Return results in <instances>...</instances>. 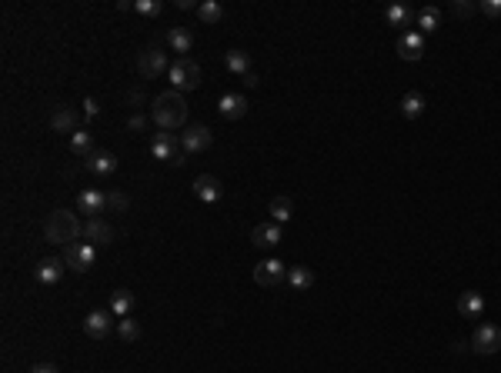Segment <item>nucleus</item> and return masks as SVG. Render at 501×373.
I'll list each match as a JSON object with an SVG mask.
<instances>
[{"mask_svg":"<svg viewBox=\"0 0 501 373\" xmlns=\"http://www.w3.org/2000/svg\"><path fill=\"white\" fill-rule=\"evenodd\" d=\"M151 117H154V124L161 131H184L188 127V100H184V93L177 90H164L154 97V104H151Z\"/></svg>","mask_w":501,"mask_h":373,"instance_id":"obj_1","label":"nucleus"},{"mask_svg":"<svg viewBox=\"0 0 501 373\" xmlns=\"http://www.w3.org/2000/svg\"><path fill=\"white\" fill-rule=\"evenodd\" d=\"M44 237L47 243H60V247H71L84 237V224L74 210H54L44 224Z\"/></svg>","mask_w":501,"mask_h":373,"instance_id":"obj_2","label":"nucleus"},{"mask_svg":"<svg viewBox=\"0 0 501 373\" xmlns=\"http://www.w3.org/2000/svg\"><path fill=\"white\" fill-rule=\"evenodd\" d=\"M167 77H171V90H177V93L197 90V87H201V67H197V60H191V57H177L171 64V70H167Z\"/></svg>","mask_w":501,"mask_h":373,"instance_id":"obj_3","label":"nucleus"},{"mask_svg":"<svg viewBox=\"0 0 501 373\" xmlns=\"http://www.w3.org/2000/svg\"><path fill=\"white\" fill-rule=\"evenodd\" d=\"M151 153H154V160H164V164H171V167H181L184 164V150H181V137H174V133L161 131L151 140Z\"/></svg>","mask_w":501,"mask_h":373,"instance_id":"obj_4","label":"nucleus"},{"mask_svg":"<svg viewBox=\"0 0 501 373\" xmlns=\"http://www.w3.org/2000/svg\"><path fill=\"white\" fill-rule=\"evenodd\" d=\"M471 350L475 354H482V356H491V354H498L501 350V327L498 323H478L475 327V334H471Z\"/></svg>","mask_w":501,"mask_h":373,"instance_id":"obj_5","label":"nucleus"},{"mask_svg":"<svg viewBox=\"0 0 501 373\" xmlns=\"http://www.w3.org/2000/svg\"><path fill=\"white\" fill-rule=\"evenodd\" d=\"M97 260V243H71L64 247V263L74 270V274H87Z\"/></svg>","mask_w":501,"mask_h":373,"instance_id":"obj_6","label":"nucleus"},{"mask_svg":"<svg viewBox=\"0 0 501 373\" xmlns=\"http://www.w3.org/2000/svg\"><path fill=\"white\" fill-rule=\"evenodd\" d=\"M164 70H171V67H167V57L161 54L157 47H147V50L137 54V74L144 77V80H154V77H161Z\"/></svg>","mask_w":501,"mask_h":373,"instance_id":"obj_7","label":"nucleus"},{"mask_svg":"<svg viewBox=\"0 0 501 373\" xmlns=\"http://www.w3.org/2000/svg\"><path fill=\"white\" fill-rule=\"evenodd\" d=\"M211 131L208 127H201V124H191V127H184L181 131V150L184 153H204V150L211 147Z\"/></svg>","mask_w":501,"mask_h":373,"instance_id":"obj_8","label":"nucleus"},{"mask_svg":"<svg viewBox=\"0 0 501 373\" xmlns=\"http://www.w3.org/2000/svg\"><path fill=\"white\" fill-rule=\"evenodd\" d=\"M284 277H288V267L281 260H261L254 267V283L257 287H277Z\"/></svg>","mask_w":501,"mask_h":373,"instance_id":"obj_9","label":"nucleus"},{"mask_svg":"<svg viewBox=\"0 0 501 373\" xmlns=\"http://www.w3.org/2000/svg\"><path fill=\"white\" fill-rule=\"evenodd\" d=\"M281 240H284L281 224H257L254 230H250V243H254L257 250H274Z\"/></svg>","mask_w":501,"mask_h":373,"instance_id":"obj_10","label":"nucleus"},{"mask_svg":"<svg viewBox=\"0 0 501 373\" xmlns=\"http://www.w3.org/2000/svg\"><path fill=\"white\" fill-rule=\"evenodd\" d=\"M114 314H107V310H91L87 317H84V334L94 336V340H104V336H111L114 330Z\"/></svg>","mask_w":501,"mask_h":373,"instance_id":"obj_11","label":"nucleus"},{"mask_svg":"<svg viewBox=\"0 0 501 373\" xmlns=\"http://www.w3.org/2000/svg\"><path fill=\"white\" fill-rule=\"evenodd\" d=\"M194 197H197V200H204V204H217V200L224 197V186H221V180H217V177H211V173H201V177L194 180Z\"/></svg>","mask_w":501,"mask_h":373,"instance_id":"obj_12","label":"nucleus"},{"mask_svg":"<svg viewBox=\"0 0 501 373\" xmlns=\"http://www.w3.org/2000/svg\"><path fill=\"white\" fill-rule=\"evenodd\" d=\"M64 270H67L64 257H44V260L37 263V270H34V277H37L40 283H47V287H54V283H60Z\"/></svg>","mask_w":501,"mask_h":373,"instance_id":"obj_13","label":"nucleus"},{"mask_svg":"<svg viewBox=\"0 0 501 373\" xmlns=\"http://www.w3.org/2000/svg\"><path fill=\"white\" fill-rule=\"evenodd\" d=\"M398 54H401V60H408V64L421 60L424 57V34L421 30H408L405 37L398 40Z\"/></svg>","mask_w":501,"mask_h":373,"instance_id":"obj_14","label":"nucleus"},{"mask_svg":"<svg viewBox=\"0 0 501 373\" xmlns=\"http://www.w3.org/2000/svg\"><path fill=\"white\" fill-rule=\"evenodd\" d=\"M217 111L224 120H241L244 113H248V97L244 93H224L221 100H217Z\"/></svg>","mask_w":501,"mask_h":373,"instance_id":"obj_15","label":"nucleus"},{"mask_svg":"<svg viewBox=\"0 0 501 373\" xmlns=\"http://www.w3.org/2000/svg\"><path fill=\"white\" fill-rule=\"evenodd\" d=\"M84 237H87L91 243L107 247V243H114V227L107 224V220H100V217H87V224H84Z\"/></svg>","mask_w":501,"mask_h":373,"instance_id":"obj_16","label":"nucleus"},{"mask_svg":"<svg viewBox=\"0 0 501 373\" xmlns=\"http://www.w3.org/2000/svg\"><path fill=\"white\" fill-rule=\"evenodd\" d=\"M84 167L91 170V173H97V177H111V173L117 170V157L111 153V150H94V153L87 157Z\"/></svg>","mask_w":501,"mask_h":373,"instance_id":"obj_17","label":"nucleus"},{"mask_svg":"<svg viewBox=\"0 0 501 373\" xmlns=\"http://www.w3.org/2000/svg\"><path fill=\"white\" fill-rule=\"evenodd\" d=\"M104 207H107V193H100V190H80V197H78L80 213H87V217H100Z\"/></svg>","mask_w":501,"mask_h":373,"instance_id":"obj_18","label":"nucleus"},{"mask_svg":"<svg viewBox=\"0 0 501 373\" xmlns=\"http://www.w3.org/2000/svg\"><path fill=\"white\" fill-rule=\"evenodd\" d=\"M51 131L57 133H78V113H74V107H57V111L51 113Z\"/></svg>","mask_w":501,"mask_h":373,"instance_id":"obj_19","label":"nucleus"},{"mask_svg":"<svg viewBox=\"0 0 501 373\" xmlns=\"http://www.w3.org/2000/svg\"><path fill=\"white\" fill-rule=\"evenodd\" d=\"M458 314H462V317H468V320L482 317V314H484V297L478 294V290H464L462 297H458Z\"/></svg>","mask_w":501,"mask_h":373,"instance_id":"obj_20","label":"nucleus"},{"mask_svg":"<svg viewBox=\"0 0 501 373\" xmlns=\"http://www.w3.org/2000/svg\"><path fill=\"white\" fill-rule=\"evenodd\" d=\"M167 47H171L177 57L191 54V47H194L191 30H188V27H171V30H167Z\"/></svg>","mask_w":501,"mask_h":373,"instance_id":"obj_21","label":"nucleus"},{"mask_svg":"<svg viewBox=\"0 0 501 373\" xmlns=\"http://www.w3.org/2000/svg\"><path fill=\"white\" fill-rule=\"evenodd\" d=\"M385 20L391 23V27H408L411 20H418V14L408 7V3H391L385 10Z\"/></svg>","mask_w":501,"mask_h":373,"instance_id":"obj_22","label":"nucleus"},{"mask_svg":"<svg viewBox=\"0 0 501 373\" xmlns=\"http://www.w3.org/2000/svg\"><path fill=\"white\" fill-rule=\"evenodd\" d=\"M131 310H134V294L131 290H114L111 294V314L120 320V317H131Z\"/></svg>","mask_w":501,"mask_h":373,"instance_id":"obj_23","label":"nucleus"},{"mask_svg":"<svg viewBox=\"0 0 501 373\" xmlns=\"http://www.w3.org/2000/svg\"><path fill=\"white\" fill-rule=\"evenodd\" d=\"M418 27H421V34L438 30V27H441V7H435V3L421 7V10H418Z\"/></svg>","mask_w":501,"mask_h":373,"instance_id":"obj_24","label":"nucleus"},{"mask_svg":"<svg viewBox=\"0 0 501 373\" xmlns=\"http://www.w3.org/2000/svg\"><path fill=\"white\" fill-rule=\"evenodd\" d=\"M224 67H228L231 74L244 77V74H250V57L244 54V50H228V54H224Z\"/></svg>","mask_w":501,"mask_h":373,"instance_id":"obj_25","label":"nucleus"},{"mask_svg":"<svg viewBox=\"0 0 501 373\" xmlns=\"http://www.w3.org/2000/svg\"><path fill=\"white\" fill-rule=\"evenodd\" d=\"M71 153L74 157H91L94 153V133L91 131H78L71 137Z\"/></svg>","mask_w":501,"mask_h":373,"instance_id":"obj_26","label":"nucleus"},{"mask_svg":"<svg viewBox=\"0 0 501 373\" xmlns=\"http://www.w3.org/2000/svg\"><path fill=\"white\" fill-rule=\"evenodd\" d=\"M268 213H271V220H274V224H288L291 213H294V204H291L288 197H274V200H271V207H268Z\"/></svg>","mask_w":501,"mask_h":373,"instance_id":"obj_27","label":"nucleus"},{"mask_svg":"<svg viewBox=\"0 0 501 373\" xmlns=\"http://www.w3.org/2000/svg\"><path fill=\"white\" fill-rule=\"evenodd\" d=\"M197 17L204 20L208 27H211V23H221V20H224V7H221L217 0H204V3H197Z\"/></svg>","mask_w":501,"mask_h":373,"instance_id":"obj_28","label":"nucleus"},{"mask_svg":"<svg viewBox=\"0 0 501 373\" xmlns=\"http://www.w3.org/2000/svg\"><path fill=\"white\" fill-rule=\"evenodd\" d=\"M401 113H405L408 120H418V117H421L424 113V97L421 93H405V97H401Z\"/></svg>","mask_w":501,"mask_h":373,"instance_id":"obj_29","label":"nucleus"},{"mask_svg":"<svg viewBox=\"0 0 501 373\" xmlns=\"http://www.w3.org/2000/svg\"><path fill=\"white\" fill-rule=\"evenodd\" d=\"M288 283L294 290H308L311 283H314V274H311L308 267H288Z\"/></svg>","mask_w":501,"mask_h":373,"instance_id":"obj_30","label":"nucleus"},{"mask_svg":"<svg viewBox=\"0 0 501 373\" xmlns=\"http://www.w3.org/2000/svg\"><path fill=\"white\" fill-rule=\"evenodd\" d=\"M117 334L124 336L127 343H134V340H140V327H137V320L120 317V320H117Z\"/></svg>","mask_w":501,"mask_h":373,"instance_id":"obj_31","label":"nucleus"},{"mask_svg":"<svg viewBox=\"0 0 501 373\" xmlns=\"http://www.w3.org/2000/svg\"><path fill=\"white\" fill-rule=\"evenodd\" d=\"M134 10L144 14V17H157V14L164 10V3H161V0H134Z\"/></svg>","mask_w":501,"mask_h":373,"instance_id":"obj_32","label":"nucleus"},{"mask_svg":"<svg viewBox=\"0 0 501 373\" xmlns=\"http://www.w3.org/2000/svg\"><path fill=\"white\" fill-rule=\"evenodd\" d=\"M127 204H131L127 193H120V190H111V193H107V207H111V210H127Z\"/></svg>","mask_w":501,"mask_h":373,"instance_id":"obj_33","label":"nucleus"},{"mask_svg":"<svg viewBox=\"0 0 501 373\" xmlns=\"http://www.w3.org/2000/svg\"><path fill=\"white\" fill-rule=\"evenodd\" d=\"M127 131H131V133H144V131H147V117H144V113H131V117H127Z\"/></svg>","mask_w":501,"mask_h":373,"instance_id":"obj_34","label":"nucleus"},{"mask_svg":"<svg viewBox=\"0 0 501 373\" xmlns=\"http://www.w3.org/2000/svg\"><path fill=\"white\" fill-rule=\"evenodd\" d=\"M478 10H482L484 17H501V0H482Z\"/></svg>","mask_w":501,"mask_h":373,"instance_id":"obj_35","label":"nucleus"},{"mask_svg":"<svg viewBox=\"0 0 501 373\" xmlns=\"http://www.w3.org/2000/svg\"><path fill=\"white\" fill-rule=\"evenodd\" d=\"M451 14H455V17H468V14H475V3H471V0H455V3H451Z\"/></svg>","mask_w":501,"mask_h":373,"instance_id":"obj_36","label":"nucleus"},{"mask_svg":"<svg viewBox=\"0 0 501 373\" xmlns=\"http://www.w3.org/2000/svg\"><path fill=\"white\" fill-rule=\"evenodd\" d=\"M30 373H60L54 363H37V367H30Z\"/></svg>","mask_w":501,"mask_h":373,"instance_id":"obj_37","label":"nucleus"},{"mask_svg":"<svg viewBox=\"0 0 501 373\" xmlns=\"http://www.w3.org/2000/svg\"><path fill=\"white\" fill-rule=\"evenodd\" d=\"M84 113H87V120H94V117H97V104L91 100V97L84 100Z\"/></svg>","mask_w":501,"mask_h":373,"instance_id":"obj_38","label":"nucleus"},{"mask_svg":"<svg viewBox=\"0 0 501 373\" xmlns=\"http://www.w3.org/2000/svg\"><path fill=\"white\" fill-rule=\"evenodd\" d=\"M127 104L140 107V104H144V93H140V90H131V93H127Z\"/></svg>","mask_w":501,"mask_h":373,"instance_id":"obj_39","label":"nucleus"},{"mask_svg":"<svg viewBox=\"0 0 501 373\" xmlns=\"http://www.w3.org/2000/svg\"><path fill=\"white\" fill-rule=\"evenodd\" d=\"M174 7H177V10H197L194 0H174Z\"/></svg>","mask_w":501,"mask_h":373,"instance_id":"obj_40","label":"nucleus"},{"mask_svg":"<svg viewBox=\"0 0 501 373\" xmlns=\"http://www.w3.org/2000/svg\"><path fill=\"white\" fill-rule=\"evenodd\" d=\"M244 84H248V87H257V84H261V80H257V74H254V70H250V74H244Z\"/></svg>","mask_w":501,"mask_h":373,"instance_id":"obj_41","label":"nucleus"}]
</instances>
